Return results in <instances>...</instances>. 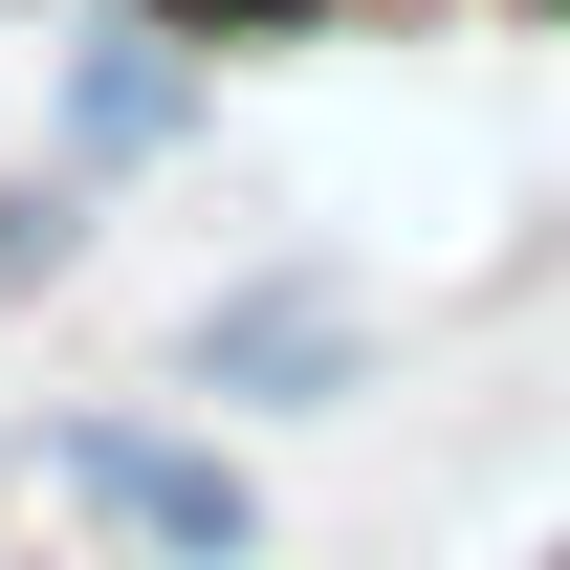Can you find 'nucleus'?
I'll list each match as a JSON object with an SVG mask.
<instances>
[{
  "mask_svg": "<svg viewBox=\"0 0 570 570\" xmlns=\"http://www.w3.org/2000/svg\"><path fill=\"white\" fill-rule=\"evenodd\" d=\"M45 461V504H88L132 570H264V483H242V439L198 417H132V395H67V417L22 439Z\"/></svg>",
  "mask_w": 570,
  "mask_h": 570,
  "instance_id": "obj_1",
  "label": "nucleus"
},
{
  "mask_svg": "<svg viewBox=\"0 0 570 570\" xmlns=\"http://www.w3.org/2000/svg\"><path fill=\"white\" fill-rule=\"evenodd\" d=\"M373 373V307L330 264H242V285H198V330H176V395H219V417H330Z\"/></svg>",
  "mask_w": 570,
  "mask_h": 570,
  "instance_id": "obj_2",
  "label": "nucleus"
},
{
  "mask_svg": "<svg viewBox=\"0 0 570 570\" xmlns=\"http://www.w3.org/2000/svg\"><path fill=\"white\" fill-rule=\"evenodd\" d=\"M198 88H219V45H198V22H154V0H132V22H88L67 67H45V154H67L88 198H110V176H154V154L198 132Z\"/></svg>",
  "mask_w": 570,
  "mask_h": 570,
  "instance_id": "obj_3",
  "label": "nucleus"
},
{
  "mask_svg": "<svg viewBox=\"0 0 570 570\" xmlns=\"http://www.w3.org/2000/svg\"><path fill=\"white\" fill-rule=\"evenodd\" d=\"M88 264V176L45 154V176H0V285H67Z\"/></svg>",
  "mask_w": 570,
  "mask_h": 570,
  "instance_id": "obj_4",
  "label": "nucleus"
},
{
  "mask_svg": "<svg viewBox=\"0 0 570 570\" xmlns=\"http://www.w3.org/2000/svg\"><path fill=\"white\" fill-rule=\"evenodd\" d=\"M154 22H198V45H285V22H330V0H154Z\"/></svg>",
  "mask_w": 570,
  "mask_h": 570,
  "instance_id": "obj_5",
  "label": "nucleus"
},
{
  "mask_svg": "<svg viewBox=\"0 0 570 570\" xmlns=\"http://www.w3.org/2000/svg\"><path fill=\"white\" fill-rule=\"evenodd\" d=\"M549 570H570V527H549Z\"/></svg>",
  "mask_w": 570,
  "mask_h": 570,
  "instance_id": "obj_6",
  "label": "nucleus"
}]
</instances>
